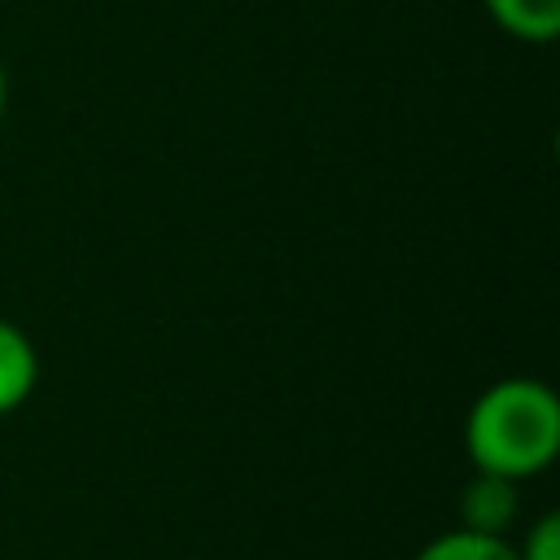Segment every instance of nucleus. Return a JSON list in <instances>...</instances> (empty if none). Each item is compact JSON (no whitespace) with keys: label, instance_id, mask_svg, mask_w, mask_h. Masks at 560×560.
Instances as JSON below:
<instances>
[{"label":"nucleus","instance_id":"obj_2","mask_svg":"<svg viewBox=\"0 0 560 560\" xmlns=\"http://www.w3.org/2000/svg\"><path fill=\"white\" fill-rule=\"evenodd\" d=\"M516 486L508 477L494 472H472V481L459 490V529L472 534H508V525L516 521Z\"/></svg>","mask_w":560,"mask_h":560},{"label":"nucleus","instance_id":"obj_5","mask_svg":"<svg viewBox=\"0 0 560 560\" xmlns=\"http://www.w3.org/2000/svg\"><path fill=\"white\" fill-rule=\"evenodd\" d=\"M411 560H516V547L499 534H472V529H446L429 538Z\"/></svg>","mask_w":560,"mask_h":560},{"label":"nucleus","instance_id":"obj_1","mask_svg":"<svg viewBox=\"0 0 560 560\" xmlns=\"http://www.w3.org/2000/svg\"><path fill=\"white\" fill-rule=\"evenodd\" d=\"M464 446L477 472L529 481L560 455V398L547 381L503 376L477 394L464 420Z\"/></svg>","mask_w":560,"mask_h":560},{"label":"nucleus","instance_id":"obj_7","mask_svg":"<svg viewBox=\"0 0 560 560\" xmlns=\"http://www.w3.org/2000/svg\"><path fill=\"white\" fill-rule=\"evenodd\" d=\"M4 109H9V70L0 61V118H4Z\"/></svg>","mask_w":560,"mask_h":560},{"label":"nucleus","instance_id":"obj_6","mask_svg":"<svg viewBox=\"0 0 560 560\" xmlns=\"http://www.w3.org/2000/svg\"><path fill=\"white\" fill-rule=\"evenodd\" d=\"M516 560H560V512H542L529 525L525 547H516Z\"/></svg>","mask_w":560,"mask_h":560},{"label":"nucleus","instance_id":"obj_4","mask_svg":"<svg viewBox=\"0 0 560 560\" xmlns=\"http://www.w3.org/2000/svg\"><path fill=\"white\" fill-rule=\"evenodd\" d=\"M481 4L521 44H551L560 35V0H481Z\"/></svg>","mask_w":560,"mask_h":560},{"label":"nucleus","instance_id":"obj_3","mask_svg":"<svg viewBox=\"0 0 560 560\" xmlns=\"http://www.w3.org/2000/svg\"><path fill=\"white\" fill-rule=\"evenodd\" d=\"M39 385V354L31 337L0 315V416L18 411Z\"/></svg>","mask_w":560,"mask_h":560}]
</instances>
